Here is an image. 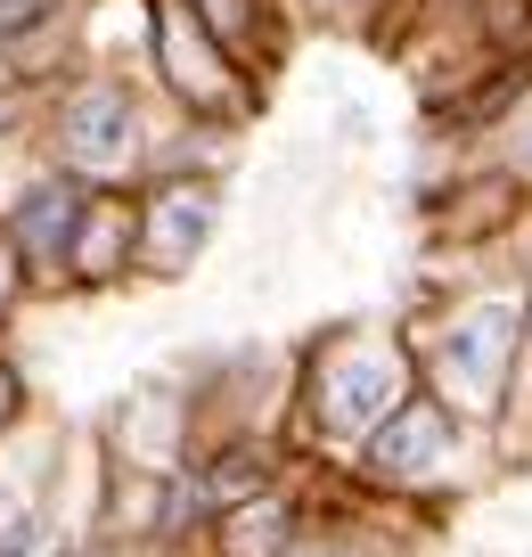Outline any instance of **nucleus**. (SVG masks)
<instances>
[{
	"label": "nucleus",
	"instance_id": "9",
	"mask_svg": "<svg viewBox=\"0 0 532 557\" xmlns=\"http://www.w3.org/2000/svg\"><path fill=\"white\" fill-rule=\"evenodd\" d=\"M17 287H25V262H17V246L0 238V320H9V304H17Z\"/></svg>",
	"mask_w": 532,
	"mask_h": 557
},
{
	"label": "nucleus",
	"instance_id": "11",
	"mask_svg": "<svg viewBox=\"0 0 532 557\" xmlns=\"http://www.w3.org/2000/svg\"><path fill=\"white\" fill-rule=\"evenodd\" d=\"M516 173L532 181V115H524V139H516Z\"/></svg>",
	"mask_w": 532,
	"mask_h": 557
},
{
	"label": "nucleus",
	"instance_id": "2",
	"mask_svg": "<svg viewBox=\"0 0 532 557\" xmlns=\"http://www.w3.org/2000/svg\"><path fill=\"white\" fill-rule=\"evenodd\" d=\"M401 401H410V361L394 345H378V336H344L320 361V377H311V418L352 443H369Z\"/></svg>",
	"mask_w": 532,
	"mask_h": 557
},
{
	"label": "nucleus",
	"instance_id": "5",
	"mask_svg": "<svg viewBox=\"0 0 532 557\" xmlns=\"http://www.w3.org/2000/svg\"><path fill=\"white\" fill-rule=\"evenodd\" d=\"M450 459H459V426H450V410L426 401V394H410L378 435H369V468H378L385 484H426Z\"/></svg>",
	"mask_w": 532,
	"mask_h": 557
},
{
	"label": "nucleus",
	"instance_id": "12",
	"mask_svg": "<svg viewBox=\"0 0 532 557\" xmlns=\"http://www.w3.org/2000/svg\"><path fill=\"white\" fill-rule=\"evenodd\" d=\"M279 557H336V549H320V541H295V549H279Z\"/></svg>",
	"mask_w": 532,
	"mask_h": 557
},
{
	"label": "nucleus",
	"instance_id": "1",
	"mask_svg": "<svg viewBox=\"0 0 532 557\" xmlns=\"http://www.w3.org/2000/svg\"><path fill=\"white\" fill-rule=\"evenodd\" d=\"M50 157L58 173L74 181V189H115V181H132L139 164V139H148V115H139L132 83H115V74H83V83H66L50 99Z\"/></svg>",
	"mask_w": 532,
	"mask_h": 557
},
{
	"label": "nucleus",
	"instance_id": "4",
	"mask_svg": "<svg viewBox=\"0 0 532 557\" xmlns=\"http://www.w3.org/2000/svg\"><path fill=\"white\" fill-rule=\"evenodd\" d=\"M83 206H90V189H74L66 173H41V181H25V189L9 197L0 238L17 246V262H25L34 278H66V255H74V230H83Z\"/></svg>",
	"mask_w": 532,
	"mask_h": 557
},
{
	"label": "nucleus",
	"instance_id": "3",
	"mask_svg": "<svg viewBox=\"0 0 532 557\" xmlns=\"http://www.w3.org/2000/svg\"><path fill=\"white\" fill-rule=\"evenodd\" d=\"M516 345H524V304L516 296H475L459 320L443 329V352H434V377L459 410H499L516 377Z\"/></svg>",
	"mask_w": 532,
	"mask_h": 557
},
{
	"label": "nucleus",
	"instance_id": "8",
	"mask_svg": "<svg viewBox=\"0 0 532 557\" xmlns=\"http://www.w3.org/2000/svg\"><path fill=\"white\" fill-rule=\"evenodd\" d=\"M50 17H58V0H0V50L25 41L34 25H50Z\"/></svg>",
	"mask_w": 532,
	"mask_h": 557
},
{
	"label": "nucleus",
	"instance_id": "6",
	"mask_svg": "<svg viewBox=\"0 0 532 557\" xmlns=\"http://www.w3.org/2000/svg\"><path fill=\"white\" fill-rule=\"evenodd\" d=\"M206 230H213V189H197V181H164V189L139 206L132 246H139L148 271H181V262L206 246Z\"/></svg>",
	"mask_w": 532,
	"mask_h": 557
},
{
	"label": "nucleus",
	"instance_id": "7",
	"mask_svg": "<svg viewBox=\"0 0 532 557\" xmlns=\"http://www.w3.org/2000/svg\"><path fill=\"white\" fill-rule=\"evenodd\" d=\"M115 262H132V222H115L107 206H83V230H74L66 278H107Z\"/></svg>",
	"mask_w": 532,
	"mask_h": 557
},
{
	"label": "nucleus",
	"instance_id": "10",
	"mask_svg": "<svg viewBox=\"0 0 532 557\" xmlns=\"http://www.w3.org/2000/svg\"><path fill=\"white\" fill-rule=\"evenodd\" d=\"M17 410H25V377H17L9 361H0V435L17 426Z\"/></svg>",
	"mask_w": 532,
	"mask_h": 557
}]
</instances>
